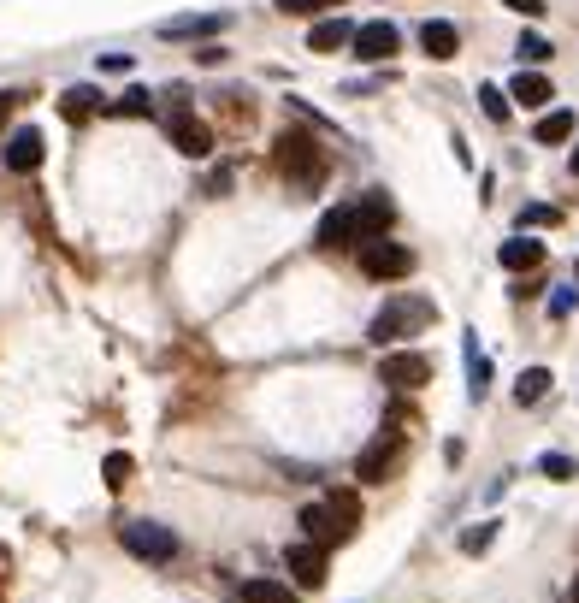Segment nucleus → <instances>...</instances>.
<instances>
[{"instance_id":"nucleus-17","label":"nucleus","mask_w":579,"mask_h":603,"mask_svg":"<svg viewBox=\"0 0 579 603\" xmlns=\"http://www.w3.org/2000/svg\"><path fill=\"white\" fill-rule=\"evenodd\" d=\"M355 42V24L349 18H320L314 30H308V48L314 54H337V48H349Z\"/></svg>"},{"instance_id":"nucleus-25","label":"nucleus","mask_w":579,"mask_h":603,"mask_svg":"<svg viewBox=\"0 0 579 603\" xmlns=\"http://www.w3.org/2000/svg\"><path fill=\"white\" fill-rule=\"evenodd\" d=\"M538 473L556 479V485H568V479H579V462L574 456H562V450H544V456H538Z\"/></svg>"},{"instance_id":"nucleus-4","label":"nucleus","mask_w":579,"mask_h":603,"mask_svg":"<svg viewBox=\"0 0 579 603\" xmlns=\"http://www.w3.org/2000/svg\"><path fill=\"white\" fill-rule=\"evenodd\" d=\"M402 456H408L402 426H385V432H373V444L355 456V479H361V485H385V479H396Z\"/></svg>"},{"instance_id":"nucleus-36","label":"nucleus","mask_w":579,"mask_h":603,"mask_svg":"<svg viewBox=\"0 0 579 603\" xmlns=\"http://www.w3.org/2000/svg\"><path fill=\"white\" fill-rule=\"evenodd\" d=\"M574 178H579V142H574Z\"/></svg>"},{"instance_id":"nucleus-7","label":"nucleus","mask_w":579,"mask_h":603,"mask_svg":"<svg viewBox=\"0 0 579 603\" xmlns=\"http://www.w3.org/2000/svg\"><path fill=\"white\" fill-rule=\"evenodd\" d=\"M361 272H367V278H408V272H414V249H402V243H390V237H367Z\"/></svg>"},{"instance_id":"nucleus-26","label":"nucleus","mask_w":579,"mask_h":603,"mask_svg":"<svg viewBox=\"0 0 579 603\" xmlns=\"http://www.w3.org/2000/svg\"><path fill=\"white\" fill-rule=\"evenodd\" d=\"M479 107H485V119H491V125H509V89L479 83Z\"/></svg>"},{"instance_id":"nucleus-32","label":"nucleus","mask_w":579,"mask_h":603,"mask_svg":"<svg viewBox=\"0 0 579 603\" xmlns=\"http://www.w3.org/2000/svg\"><path fill=\"white\" fill-rule=\"evenodd\" d=\"M574 302H579V290H574V284H562V290L550 296V314H556V320H568V314H574Z\"/></svg>"},{"instance_id":"nucleus-34","label":"nucleus","mask_w":579,"mask_h":603,"mask_svg":"<svg viewBox=\"0 0 579 603\" xmlns=\"http://www.w3.org/2000/svg\"><path fill=\"white\" fill-rule=\"evenodd\" d=\"M18 101H24V89H0V131H6V113H12Z\"/></svg>"},{"instance_id":"nucleus-24","label":"nucleus","mask_w":579,"mask_h":603,"mask_svg":"<svg viewBox=\"0 0 579 603\" xmlns=\"http://www.w3.org/2000/svg\"><path fill=\"white\" fill-rule=\"evenodd\" d=\"M568 136H574V113H568V107H556V113H544V119H538L532 142H568Z\"/></svg>"},{"instance_id":"nucleus-3","label":"nucleus","mask_w":579,"mask_h":603,"mask_svg":"<svg viewBox=\"0 0 579 603\" xmlns=\"http://www.w3.org/2000/svg\"><path fill=\"white\" fill-rule=\"evenodd\" d=\"M166 136H172V148L190 154V160H207V154H213V131H207V119H195V107H190L184 89H166Z\"/></svg>"},{"instance_id":"nucleus-33","label":"nucleus","mask_w":579,"mask_h":603,"mask_svg":"<svg viewBox=\"0 0 579 603\" xmlns=\"http://www.w3.org/2000/svg\"><path fill=\"white\" fill-rule=\"evenodd\" d=\"M320 6H331V0H278V12H296V18L302 12H320Z\"/></svg>"},{"instance_id":"nucleus-18","label":"nucleus","mask_w":579,"mask_h":603,"mask_svg":"<svg viewBox=\"0 0 579 603\" xmlns=\"http://www.w3.org/2000/svg\"><path fill=\"white\" fill-rule=\"evenodd\" d=\"M101 107H107V101H101V89H89V83H77V89H65L60 95V113L71 119V125H89Z\"/></svg>"},{"instance_id":"nucleus-9","label":"nucleus","mask_w":579,"mask_h":603,"mask_svg":"<svg viewBox=\"0 0 579 603\" xmlns=\"http://www.w3.org/2000/svg\"><path fill=\"white\" fill-rule=\"evenodd\" d=\"M367 66H385V60H396V48H402V30L396 24H385V18H373V24H355V42H349Z\"/></svg>"},{"instance_id":"nucleus-6","label":"nucleus","mask_w":579,"mask_h":603,"mask_svg":"<svg viewBox=\"0 0 579 603\" xmlns=\"http://www.w3.org/2000/svg\"><path fill=\"white\" fill-rule=\"evenodd\" d=\"M284 568H290V586L296 592H320L325 586V544H314V538L284 544Z\"/></svg>"},{"instance_id":"nucleus-13","label":"nucleus","mask_w":579,"mask_h":603,"mask_svg":"<svg viewBox=\"0 0 579 603\" xmlns=\"http://www.w3.org/2000/svg\"><path fill=\"white\" fill-rule=\"evenodd\" d=\"M219 30H231V12H184V18H166L160 24V36H219Z\"/></svg>"},{"instance_id":"nucleus-28","label":"nucleus","mask_w":579,"mask_h":603,"mask_svg":"<svg viewBox=\"0 0 579 603\" xmlns=\"http://www.w3.org/2000/svg\"><path fill=\"white\" fill-rule=\"evenodd\" d=\"M515 54H520V66H544V60H550L556 48H550V42H544L538 30H526V36L515 42Z\"/></svg>"},{"instance_id":"nucleus-16","label":"nucleus","mask_w":579,"mask_h":603,"mask_svg":"<svg viewBox=\"0 0 579 603\" xmlns=\"http://www.w3.org/2000/svg\"><path fill=\"white\" fill-rule=\"evenodd\" d=\"M420 48H426L432 60H455V48H461V30H455L450 18H426V24H420Z\"/></svg>"},{"instance_id":"nucleus-37","label":"nucleus","mask_w":579,"mask_h":603,"mask_svg":"<svg viewBox=\"0 0 579 603\" xmlns=\"http://www.w3.org/2000/svg\"><path fill=\"white\" fill-rule=\"evenodd\" d=\"M574 603H579V574H574Z\"/></svg>"},{"instance_id":"nucleus-29","label":"nucleus","mask_w":579,"mask_h":603,"mask_svg":"<svg viewBox=\"0 0 579 603\" xmlns=\"http://www.w3.org/2000/svg\"><path fill=\"white\" fill-rule=\"evenodd\" d=\"M491 544H497V521H485V527H467V533H461V550H467V556H479V550H491Z\"/></svg>"},{"instance_id":"nucleus-11","label":"nucleus","mask_w":579,"mask_h":603,"mask_svg":"<svg viewBox=\"0 0 579 603\" xmlns=\"http://www.w3.org/2000/svg\"><path fill=\"white\" fill-rule=\"evenodd\" d=\"M355 225H361V243L367 237H385L390 225H396V201L385 190H367V196L355 201Z\"/></svg>"},{"instance_id":"nucleus-38","label":"nucleus","mask_w":579,"mask_h":603,"mask_svg":"<svg viewBox=\"0 0 579 603\" xmlns=\"http://www.w3.org/2000/svg\"><path fill=\"white\" fill-rule=\"evenodd\" d=\"M574 272H579V267H574Z\"/></svg>"},{"instance_id":"nucleus-20","label":"nucleus","mask_w":579,"mask_h":603,"mask_svg":"<svg viewBox=\"0 0 579 603\" xmlns=\"http://www.w3.org/2000/svg\"><path fill=\"white\" fill-rule=\"evenodd\" d=\"M550 385H556V373H550V367H526V373H520V385H515V402H520V408H532V402L550 397Z\"/></svg>"},{"instance_id":"nucleus-12","label":"nucleus","mask_w":579,"mask_h":603,"mask_svg":"<svg viewBox=\"0 0 579 603\" xmlns=\"http://www.w3.org/2000/svg\"><path fill=\"white\" fill-rule=\"evenodd\" d=\"M314 243H320L325 255H331V249H355V243H361V225H355V207H331V213L320 219V237H314Z\"/></svg>"},{"instance_id":"nucleus-21","label":"nucleus","mask_w":579,"mask_h":603,"mask_svg":"<svg viewBox=\"0 0 579 603\" xmlns=\"http://www.w3.org/2000/svg\"><path fill=\"white\" fill-rule=\"evenodd\" d=\"M243 603H296L290 580H243Z\"/></svg>"},{"instance_id":"nucleus-23","label":"nucleus","mask_w":579,"mask_h":603,"mask_svg":"<svg viewBox=\"0 0 579 603\" xmlns=\"http://www.w3.org/2000/svg\"><path fill=\"white\" fill-rule=\"evenodd\" d=\"M325 509L337 515V527H343V533L355 538V527H361V497H355V491H331V497H325Z\"/></svg>"},{"instance_id":"nucleus-5","label":"nucleus","mask_w":579,"mask_h":603,"mask_svg":"<svg viewBox=\"0 0 579 603\" xmlns=\"http://www.w3.org/2000/svg\"><path fill=\"white\" fill-rule=\"evenodd\" d=\"M119 544H125L130 556H142V562H178V533L172 527H160V521H125L119 527Z\"/></svg>"},{"instance_id":"nucleus-14","label":"nucleus","mask_w":579,"mask_h":603,"mask_svg":"<svg viewBox=\"0 0 579 603\" xmlns=\"http://www.w3.org/2000/svg\"><path fill=\"white\" fill-rule=\"evenodd\" d=\"M550 95H556V89H550V77H544V71H526V66H520V77L509 83V101H515V107H526V113H544V107H550Z\"/></svg>"},{"instance_id":"nucleus-30","label":"nucleus","mask_w":579,"mask_h":603,"mask_svg":"<svg viewBox=\"0 0 579 603\" xmlns=\"http://www.w3.org/2000/svg\"><path fill=\"white\" fill-rule=\"evenodd\" d=\"M101 473H107V485H113V491H125V485H130V456H125V450H113V456L101 462Z\"/></svg>"},{"instance_id":"nucleus-8","label":"nucleus","mask_w":579,"mask_h":603,"mask_svg":"<svg viewBox=\"0 0 579 603\" xmlns=\"http://www.w3.org/2000/svg\"><path fill=\"white\" fill-rule=\"evenodd\" d=\"M6 172H18V178H30L42 160H48V136L36 131V125H18V131H6Z\"/></svg>"},{"instance_id":"nucleus-22","label":"nucleus","mask_w":579,"mask_h":603,"mask_svg":"<svg viewBox=\"0 0 579 603\" xmlns=\"http://www.w3.org/2000/svg\"><path fill=\"white\" fill-rule=\"evenodd\" d=\"M485 391H491V361H485V355H479V343L467 337V397L479 402Z\"/></svg>"},{"instance_id":"nucleus-31","label":"nucleus","mask_w":579,"mask_h":603,"mask_svg":"<svg viewBox=\"0 0 579 603\" xmlns=\"http://www.w3.org/2000/svg\"><path fill=\"white\" fill-rule=\"evenodd\" d=\"M562 213L556 207H544V201H532V207H520V231H532V225H556Z\"/></svg>"},{"instance_id":"nucleus-10","label":"nucleus","mask_w":579,"mask_h":603,"mask_svg":"<svg viewBox=\"0 0 579 603\" xmlns=\"http://www.w3.org/2000/svg\"><path fill=\"white\" fill-rule=\"evenodd\" d=\"M379 379H385V391H420L426 379H432V367H426V355H385V367H379Z\"/></svg>"},{"instance_id":"nucleus-15","label":"nucleus","mask_w":579,"mask_h":603,"mask_svg":"<svg viewBox=\"0 0 579 603\" xmlns=\"http://www.w3.org/2000/svg\"><path fill=\"white\" fill-rule=\"evenodd\" d=\"M296 521H302V538H314V544H325V550L349 538V533H343V527H337V515H331L325 503H308V509H302Z\"/></svg>"},{"instance_id":"nucleus-27","label":"nucleus","mask_w":579,"mask_h":603,"mask_svg":"<svg viewBox=\"0 0 579 603\" xmlns=\"http://www.w3.org/2000/svg\"><path fill=\"white\" fill-rule=\"evenodd\" d=\"M107 113H119V119H142V113H154V95H148V89H125Z\"/></svg>"},{"instance_id":"nucleus-19","label":"nucleus","mask_w":579,"mask_h":603,"mask_svg":"<svg viewBox=\"0 0 579 603\" xmlns=\"http://www.w3.org/2000/svg\"><path fill=\"white\" fill-rule=\"evenodd\" d=\"M497 261L509 272H532V267H544V243H538V237H509V243L497 249Z\"/></svg>"},{"instance_id":"nucleus-2","label":"nucleus","mask_w":579,"mask_h":603,"mask_svg":"<svg viewBox=\"0 0 579 603\" xmlns=\"http://www.w3.org/2000/svg\"><path fill=\"white\" fill-rule=\"evenodd\" d=\"M278 166H284L290 184L320 190V184H325V142H320V136H308V131H284V136H278Z\"/></svg>"},{"instance_id":"nucleus-1","label":"nucleus","mask_w":579,"mask_h":603,"mask_svg":"<svg viewBox=\"0 0 579 603\" xmlns=\"http://www.w3.org/2000/svg\"><path fill=\"white\" fill-rule=\"evenodd\" d=\"M432 320H438V302L432 296H390L385 308L367 320V337L385 349V343H402V337H414V332H432Z\"/></svg>"},{"instance_id":"nucleus-35","label":"nucleus","mask_w":579,"mask_h":603,"mask_svg":"<svg viewBox=\"0 0 579 603\" xmlns=\"http://www.w3.org/2000/svg\"><path fill=\"white\" fill-rule=\"evenodd\" d=\"M503 6H515V12H526V18H538V12H544V0H503Z\"/></svg>"}]
</instances>
